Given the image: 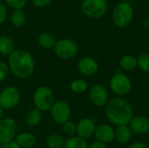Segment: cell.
<instances>
[{"label":"cell","mask_w":149,"mask_h":148,"mask_svg":"<svg viewBox=\"0 0 149 148\" xmlns=\"http://www.w3.org/2000/svg\"><path fill=\"white\" fill-rule=\"evenodd\" d=\"M90 101L97 107H101L107 103L108 94L107 89L101 85H93L89 92Z\"/></svg>","instance_id":"11"},{"label":"cell","mask_w":149,"mask_h":148,"mask_svg":"<svg viewBox=\"0 0 149 148\" xmlns=\"http://www.w3.org/2000/svg\"><path fill=\"white\" fill-rule=\"evenodd\" d=\"M89 148H107V147H106V144H104L102 142L95 141L91 145V147Z\"/></svg>","instance_id":"33"},{"label":"cell","mask_w":149,"mask_h":148,"mask_svg":"<svg viewBox=\"0 0 149 148\" xmlns=\"http://www.w3.org/2000/svg\"><path fill=\"white\" fill-rule=\"evenodd\" d=\"M128 148H147V147H146L143 143L135 142V143H133Z\"/></svg>","instance_id":"34"},{"label":"cell","mask_w":149,"mask_h":148,"mask_svg":"<svg viewBox=\"0 0 149 148\" xmlns=\"http://www.w3.org/2000/svg\"><path fill=\"white\" fill-rule=\"evenodd\" d=\"M9 66L4 62H0V82L3 81L8 74Z\"/></svg>","instance_id":"29"},{"label":"cell","mask_w":149,"mask_h":148,"mask_svg":"<svg viewBox=\"0 0 149 148\" xmlns=\"http://www.w3.org/2000/svg\"><path fill=\"white\" fill-rule=\"evenodd\" d=\"M134 8L127 2L119 3L113 11V24L119 28L127 27L133 20Z\"/></svg>","instance_id":"3"},{"label":"cell","mask_w":149,"mask_h":148,"mask_svg":"<svg viewBox=\"0 0 149 148\" xmlns=\"http://www.w3.org/2000/svg\"><path fill=\"white\" fill-rule=\"evenodd\" d=\"M65 140L59 134H51L45 140V144L49 148H61L64 147Z\"/></svg>","instance_id":"22"},{"label":"cell","mask_w":149,"mask_h":148,"mask_svg":"<svg viewBox=\"0 0 149 148\" xmlns=\"http://www.w3.org/2000/svg\"><path fill=\"white\" fill-rule=\"evenodd\" d=\"M88 84L84 79H76L71 84V90L75 93H82L86 91Z\"/></svg>","instance_id":"25"},{"label":"cell","mask_w":149,"mask_h":148,"mask_svg":"<svg viewBox=\"0 0 149 148\" xmlns=\"http://www.w3.org/2000/svg\"><path fill=\"white\" fill-rule=\"evenodd\" d=\"M82 1H84V0H82Z\"/></svg>","instance_id":"38"},{"label":"cell","mask_w":149,"mask_h":148,"mask_svg":"<svg viewBox=\"0 0 149 148\" xmlns=\"http://www.w3.org/2000/svg\"><path fill=\"white\" fill-rule=\"evenodd\" d=\"M132 87V83L130 79L120 72H117L110 79V88L117 95H126L127 94Z\"/></svg>","instance_id":"7"},{"label":"cell","mask_w":149,"mask_h":148,"mask_svg":"<svg viewBox=\"0 0 149 148\" xmlns=\"http://www.w3.org/2000/svg\"><path fill=\"white\" fill-rule=\"evenodd\" d=\"M78 70L85 76H93L98 72L99 65L94 58L91 57H85L79 61Z\"/></svg>","instance_id":"13"},{"label":"cell","mask_w":149,"mask_h":148,"mask_svg":"<svg viewBox=\"0 0 149 148\" xmlns=\"http://www.w3.org/2000/svg\"><path fill=\"white\" fill-rule=\"evenodd\" d=\"M3 108L0 106V120H3Z\"/></svg>","instance_id":"35"},{"label":"cell","mask_w":149,"mask_h":148,"mask_svg":"<svg viewBox=\"0 0 149 148\" xmlns=\"http://www.w3.org/2000/svg\"><path fill=\"white\" fill-rule=\"evenodd\" d=\"M17 132V122L10 118L0 120V144H5L13 140Z\"/></svg>","instance_id":"9"},{"label":"cell","mask_w":149,"mask_h":148,"mask_svg":"<svg viewBox=\"0 0 149 148\" xmlns=\"http://www.w3.org/2000/svg\"><path fill=\"white\" fill-rule=\"evenodd\" d=\"M14 51L13 40L6 36L0 38V54L10 56Z\"/></svg>","instance_id":"18"},{"label":"cell","mask_w":149,"mask_h":148,"mask_svg":"<svg viewBox=\"0 0 149 148\" xmlns=\"http://www.w3.org/2000/svg\"><path fill=\"white\" fill-rule=\"evenodd\" d=\"M129 128L137 134H146L149 132V120L144 116H137L129 122Z\"/></svg>","instance_id":"15"},{"label":"cell","mask_w":149,"mask_h":148,"mask_svg":"<svg viewBox=\"0 0 149 148\" xmlns=\"http://www.w3.org/2000/svg\"><path fill=\"white\" fill-rule=\"evenodd\" d=\"M33 103L37 109L41 112L51 110L54 102V94L52 91L46 86L38 87L33 95Z\"/></svg>","instance_id":"5"},{"label":"cell","mask_w":149,"mask_h":148,"mask_svg":"<svg viewBox=\"0 0 149 148\" xmlns=\"http://www.w3.org/2000/svg\"><path fill=\"white\" fill-rule=\"evenodd\" d=\"M20 100V92L17 88L9 86L0 92V106L3 109L10 110L17 106Z\"/></svg>","instance_id":"8"},{"label":"cell","mask_w":149,"mask_h":148,"mask_svg":"<svg viewBox=\"0 0 149 148\" xmlns=\"http://www.w3.org/2000/svg\"><path fill=\"white\" fill-rule=\"evenodd\" d=\"M106 115L114 125H127L133 119V108L126 99L115 98L108 103Z\"/></svg>","instance_id":"2"},{"label":"cell","mask_w":149,"mask_h":148,"mask_svg":"<svg viewBox=\"0 0 149 148\" xmlns=\"http://www.w3.org/2000/svg\"><path fill=\"white\" fill-rule=\"evenodd\" d=\"M6 3L14 10H22L26 4L27 0H5Z\"/></svg>","instance_id":"28"},{"label":"cell","mask_w":149,"mask_h":148,"mask_svg":"<svg viewBox=\"0 0 149 148\" xmlns=\"http://www.w3.org/2000/svg\"><path fill=\"white\" fill-rule=\"evenodd\" d=\"M95 130V122L90 118H83L77 124V134L84 140L91 138L94 134Z\"/></svg>","instance_id":"12"},{"label":"cell","mask_w":149,"mask_h":148,"mask_svg":"<svg viewBox=\"0 0 149 148\" xmlns=\"http://www.w3.org/2000/svg\"><path fill=\"white\" fill-rule=\"evenodd\" d=\"M148 20L149 21V12H148Z\"/></svg>","instance_id":"36"},{"label":"cell","mask_w":149,"mask_h":148,"mask_svg":"<svg viewBox=\"0 0 149 148\" xmlns=\"http://www.w3.org/2000/svg\"><path fill=\"white\" fill-rule=\"evenodd\" d=\"M1 148H21L18 145L17 143L15 141V140H11L10 142H7L5 144H3L1 146Z\"/></svg>","instance_id":"32"},{"label":"cell","mask_w":149,"mask_h":148,"mask_svg":"<svg viewBox=\"0 0 149 148\" xmlns=\"http://www.w3.org/2000/svg\"><path fill=\"white\" fill-rule=\"evenodd\" d=\"M51 115L52 120L58 123L64 124L69 120L71 117V108L65 101H57L51 108Z\"/></svg>","instance_id":"10"},{"label":"cell","mask_w":149,"mask_h":148,"mask_svg":"<svg viewBox=\"0 0 149 148\" xmlns=\"http://www.w3.org/2000/svg\"><path fill=\"white\" fill-rule=\"evenodd\" d=\"M63 131L65 134L72 136L77 133V125L73 121L68 120L63 124Z\"/></svg>","instance_id":"27"},{"label":"cell","mask_w":149,"mask_h":148,"mask_svg":"<svg viewBox=\"0 0 149 148\" xmlns=\"http://www.w3.org/2000/svg\"><path fill=\"white\" fill-rule=\"evenodd\" d=\"M42 120V113L41 111H39L37 108L31 109L30 112H28V113L26 114V123L31 126H38L40 121Z\"/></svg>","instance_id":"20"},{"label":"cell","mask_w":149,"mask_h":148,"mask_svg":"<svg viewBox=\"0 0 149 148\" xmlns=\"http://www.w3.org/2000/svg\"><path fill=\"white\" fill-rule=\"evenodd\" d=\"M15 141L21 148H32L37 143V139L32 133H21L16 137Z\"/></svg>","instance_id":"16"},{"label":"cell","mask_w":149,"mask_h":148,"mask_svg":"<svg viewBox=\"0 0 149 148\" xmlns=\"http://www.w3.org/2000/svg\"><path fill=\"white\" fill-rule=\"evenodd\" d=\"M53 49L55 54L62 59L72 58L77 55L79 51L77 44L73 40L67 38L57 41Z\"/></svg>","instance_id":"6"},{"label":"cell","mask_w":149,"mask_h":148,"mask_svg":"<svg viewBox=\"0 0 149 148\" xmlns=\"http://www.w3.org/2000/svg\"><path fill=\"white\" fill-rule=\"evenodd\" d=\"M132 131L127 125L118 126L115 131V138L120 144H127L130 141Z\"/></svg>","instance_id":"17"},{"label":"cell","mask_w":149,"mask_h":148,"mask_svg":"<svg viewBox=\"0 0 149 148\" xmlns=\"http://www.w3.org/2000/svg\"><path fill=\"white\" fill-rule=\"evenodd\" d=\"M108 9L107 0H84L80 4V10L84 15L91 18L103 17Z\"/></svg>","instance_id":"4"},{"label":"cell","mask_w":149,"mask_h":148,"mask_svg":"<svg viewBox=\"0 0 149 148\" xmlns=\"http://www.w3.org/2000/svg\"><path fill=\"white\" fill-rule=\"evenodd\" d=\"M120 65L124 70L131 71L134 70L137 65V58L133 55H126L120 60Z\"/></svg>","instance_id":"23"},{"label":"cell","mask_w":149,"mask_h":148,"mask_svg":"<svg viewBox=\"0 0 149 148\" xmlns=\"http://www.w3.org/2000/svg\"><path fill=\"white\" fill-rule=\"evenodd\" d=\"M38 43L45 49H52L54 48L57 41L55 37L52 33L43 32L42 34H40L38 38Z\"/></svg>","instance_id":"19"},{"label":"cell","mask_w":149,"mask_h":148,"mask_svg":"<svg viewBox=\"0 0 149 148\" xmlns=\"http://www.w3.org/2000/svg\"><path fill=\"white\" fill-rule=\"evenodd\" d=\"M7 17V10L5 6L0 2V24L3 23Z\"/></svg>","instance_id":"30"},{"label":"cell","mask_w":149,"mask_h":148,"mask_svg":"<svg viewBox=\"0 0 149 148\" xmlns=\"http://www.w3.org/2000/svg\"><path fill=\"white\" fill-rule=\"evenodd\" d=\"M94 135L100 142L104 144L111 143L115 138V131L112 126L108 125H101L96 127Z\"/></svg>","instance_id":"14"},{"label":"cell","mask_w":149,"mask_h":148,"mask_svg":"<svg viewBox=\"0 0 149 148\" xmlns=\"http://www.w3.org/2000/svg\"><path fill=\"white\" fill-rule=\"evenodd\" d=\"M0 2H1V0H0Z\"/></svg>","instance_id":"37"},{"label":"cell","mask_w":149,"mask_h":148,"mask_svg":"<svg viewBox=\"0 0 149 148\" xmlns=\"http://www.w3.org/2000/svg\"><path fill=\"white\" fill-rule=\"evenodd\" d=\"M64 148H88L86 140L80 137H72L65 141Z\"/></svg>","instance_id":"21"},{"label":"cell","mask_w":149,"mask_h":148,"mask_svg":"<svg viewBox=\"0 0 149 148\" xmlns=\"http://www.w3.org/2000/svg\"><path fill=\"white\" fill-rule=\"evenodd\" d=\"M138 66L146 72H149V53H141L137 58Z\"/></svg>","instance_id":"26"},{"label":"cell","mask_w":149,"mask_h":148,"mask_svg":"<svg viewBox=\"0 0 149 148\" xmlns=\"http://www.w3.org/2000/svg\"><path fill=\"white\" fill-rule=\"evenodd\" d=\"M11 23L16 27H21L25 23V14L22 10H15L11 15Z\"/></svg>","instance_id":"24"},{"label":"cell","mask_w":149,"mask_h":148,"mask_svg":"<svg viewBox=\"0 0 149 148\" xmlns=\"http://www.w3.org/2000/svg\"><path fill=\"white\" fill-rule=\"evenodd\" d=\"M52 0H31L32 3L38 7H45L51 3Z\"/></svg>","instance_id":"31"},{"label":"cell","mask_w":149,"mask_h":148,"mask_svg":"<svg viewBox=\"0 0 149 148\" xmlns=\"http://www.w3.org/2000/svg\"><path fill=\"white\" fill-rule=\"evenodd\" d=\"M8 66L14 76L20 79H28L34 72L35 62L26 51H14L8 58Z\"/></svg>","instance_id":"1"}]
</instances>
